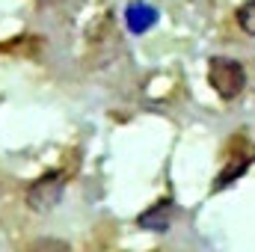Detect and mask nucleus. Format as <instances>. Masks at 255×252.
Here are the masks:
<instances>
[{
    "mask_svg": "<svg viewBox=\"0 0 255 252\" xmlns=\"http://www.w3.org/2000/svg\"><path fill=\"white\" fill-rule=\"evenodd\" d=\"M253 157H255V151H250V154H241V160H238V163L232 160V163H229V166H226V169H223V172L217 175V184H214V187L223 190V187H229V184H232L235 178H241V175L247 172V166L253 163Z\"/></svg>",
    "mask_w": 255,
    "mask_h": 252,
    "instance_id": "nucleus-5",
    "label": "nucleus"
},
{
    "mask_svg": "<svg viewBox=\"0 0 255 252\" xmlns=\"http://www.w3.org/2000/svg\"><path fill=\"white\" fill-rule=\"evenodd\" d=\"M208 83L223 101H235L247 86V68L232 57H211L208 60Z\"/></svg>",
    "mask_w": 255,
    "mask_h": 252,
    "instance_id": "nucleus-1",
    "label": "nucleus"
},
{
    "mask_svg": "<svg viewBox=\"0 0 255 252\" xmlns=\"http://www.w3.org/2000/svg\"><path fill=\"white\" fill-rule=\"evenodd\" d=\"M125 21H128L130 33H145V30H151L157 24V9L142 3V0H133V3H128V9H125Z\"/></svg>",
    "mask_w": 255,
    "mask_h": 252,
    "instance_id": "nucleus-4",
    "label": "nucleus"
},
{
    "mask_svg": "<svg viewBox=\"0 0 255 252\" xmlns=\"http://www.w3.org/2000/svg\"><path fill=\"white\" fill-rule=\"evenodd\" d=\"M42 3H51V0H42Z\"/></svg>",
    "mask_w": 255,
    "mask_h": 252,
    "instance_id": "nucleus-8",
    "label": "nucleus"
},
{
    "mask_svg": "<svg viewBox=\"0 0 255 252\" xmlns=\"http://www.w3.org/2000/svg\"><path fill=\"white\" fill-rule=\"evenodd\" d=\"M172 220H175V205L169 199H160L136 217V226L145 229V232H166L172 226Z\"/></svg>",
    "mask_w": 255,
    "mask_h": 252,
    "instance_id": "nucleus-3",
    "label": "nucleus"
},
{
    "mask_svg": "<svg viewBox=\"0 0 255 252\" xmlns=\"http://www.w3.org/2000/svg\"><path fill=\"white\" fill-rule=\"evenodd\" d=\"M63 193H65V175L63 172H48V175H42L39 181L30 184L27 205L36 214H48V211H54L63 202Z\"/></svg>",
    "mask_w": 255,
    "mask_h": 252,
    "instance_id": "nucleus-2",
    "label": "nucleus"
},
{
    "mask_svg": "<svg viewBox=\"0 0 255 252\" xmlns=\"http://www.w3.org/2000/svg\"><path fill=\"white\" fill-rule=\"evenodd\" d=\"M30 252H71V247L65 241H57V238H45V241H36Z\"/></svg>",
    "mask_w": 255,
    "mask_h": 252,
    "instance_id": "nucleus-7",
    "label": "nucleus"
},
{
    "mask_svg": "<svg viewBox=\"0 0 255 252\" xmlns=\"http://www.w3.org/2000/svg\"><path fill=\"white\" fill-rule=\"evenodd\" d=\"M238 27H241L247 36H255V0H247V3L238 9Z\"/></svg>",
    "mask_w": 255,
    "mask_h": 252,
    "instance_id": "nucleus-6",
    "label": "nucleus"
}]
</instances>
